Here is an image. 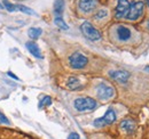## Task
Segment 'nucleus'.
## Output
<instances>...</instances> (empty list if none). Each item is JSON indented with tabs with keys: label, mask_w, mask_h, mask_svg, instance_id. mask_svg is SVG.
I'll return each mask as SVG.
<instances>
[{
	"label": "nucleus",
	"mask_w": 149,
	"mask_h": 139,
	"mask_svg": "<svg viewBox=\"0 0 149 139\" xmlns=\"http://www.w3.org/2000/svg\"><path fill=\"white\" fill-rule=\"evenodd\" d=\"M80 30H81L83 34L91 41H97V40L101 39V33L94 28L90 22H84L80 25Z\"/></svg>",
	"instance_id": "2"
},
{
	"label": "nucleus",
	"mask_w": 149,
	"mask_h": 139,
	"mask_svg": "<svg viewBox=\"0 0 149 139\" xmlns=\"http://www.w3.org/2000/svg\"><path fill=\"white\" fill-rule=\"evenodd\" d=\"M108 15V12L106 10V9H101V10H99L96 14H95V18L96 19H101V18L106 17Z\"/></svg>",
	"instance_id": "19"
},
{
	"label": "nucleus",
	"mask_w": 149,
	"mask_h": 139,
	"mask_svg": "<svg viewBox=\"0 0 149 139\" xmlns=\"http://www.w3.org/2000/svg\"><path fill=\"white\" fill-rule=\"evenodd\" d=\"M146 2H147V5H148V7H149V0H146Z\"/></svg>",
	"instance_id": "24"
},
{
	"label": "nucleus",
	"mask_w": 149,
	"mask_h": 139,
	"mask_svg": "<svg viewBox=\"0 0 149 139\" xmlns=\"http://www.w3.org/2000/svg\"><path fill=\"white\" fill-rule=\"evenodd\" d=\"M117 36L120 41H126L131 38V31L126 26H118L117 29Z\"/></svg>",
	"instance_id": "11"
},
{
	"label": "nucleus",
	"mask_w": 149,
	"mask_h": 139,
	"mask_svg": "<svg viewBox=\"0 0 149 139\" xmlns=\"http://www.w3.org/2000/svg\"><path fill=\"white\" fill-rule=\"evenodd\" d=\"M52 103V99H51V97H48V96H45L42 99H41V102H40V104H39V107L40 108H42V107H45V106H49Z\"/></svg>",
	"instance_id": "18"
},
{
	"label": "nucleus",
	"mask_w": 149,
	"mask_h": 139,
	"mask_svg": "<svg viewBox=\"0 0 149 139\" xmlns=\"http://www.w3.org/2000/svg\"><path fill=\"white\" fill-rule=\"evenodd\" d=\"M120 129L123 131H125L126 133H133L136 129V123L131 120V119H126V120H123L120 122Z\"/></svg>",
	"instance_id": "10"
},
{
	"label": "nucleus",
	"mask_w": 149,
	"mask_h": 139,
	"mask_svg": "<svg viewBox=\"0 0 149 139\" xmlns=\"http://www.w3.org/2000/svg\"><path fill=\"white\" fill-rule=\"evenodd\" d=\"M67 86H68L69 89H71V90H77V89H80V88H81V83H80V81H79L78 78H76V76H70V78L68 79Z\"/></svg>",
	"instance_id": "13"
},
{
	"label": "nucleus",
	"mask_w": 149,
	"mask_h": 139,
	"mask_svg": "<svg viewBox=\"0 0 149 139\" xmlns=\"http://www.w3.org/2000/svg\"><path fill=\"white\" fill-rule=\"evenodd\" d=\"M74 108L79 112H84V111H92L96 107V102L91 97H81V98H77L74 102Z\"/></svg>",
	"instance_id": "1"
},
{
	"label": "nucleus",
	"mask_w": 149,
	"mask_h": 139,
	"mask_svg": "<svg viewBox=\"0 0 149 139\" xmlns=\"http://www.w3.org/2000/svg\"><path fill=\"white\" fill-rule=\"evenodd\" d=\"M115 121H116V113H115V111H113L112 108H109L102 118L94 120L93 124H94V127H96V128H102V127H104V125L112 124Z\"/></svg>",
	"instance_id": "5"
},
{
	"label": "nucleus",
	"mask_w": 149,
	"mask_h": 139,
	"mask_svg": "<svg viewBox=\"0 0 149 139\" xmlns=\"http://www.w3.org/2000/svg\"><path fill=\"white\" fill-rule=\"evenodd\" d=\"M148 28H149V21H148Z\"/></svg>",
	"instance_id": "25"
},
{
	"label": "nucleus",
	"mask_w": 149,
	"mask_h": 139,
	"mask_svg": "<svg viewBox=\"0 0 149 139\" xmlns=\"http://www.w3.org/2000/svg\"><path fill=\"white\" fill-rule=\"evenodd\" d=\"M68 139H80L79 135L77 132H71L69 136H68Z\"/></svg>",
	"instance_id": "21"
},
{
	"label": "nucleus",
	"mask_w": 149,
	"mask_h": 139,
	"mask_svg": "<svg viewBox=\"0 0 149 139\" xmlns=\"http://www.w3.org/2000/svg\"><path fill=\"white\" fill-rule=\"evenodd\" d=\"M88 63V59L86 56H84L80 52H74L69 57V64L74 70L84 69Z\"/></svg>",
	"instance_id": "3"
},
{
	"label": "nucleus",
	"mask_w": 149,
	"mask_h": 139,
	"mask_svg": "<svg viewBox=\"0 0 149 139\" xmlns=\"http://www.w3.org/2000/svg\"><path fill=\"white\" fill-rule=\"evenodd\" d=\"M96 92H97V96L100 99L102 100H108V99H111L112 97L115 96V90L111 86L109 85H104V83H101L97 89H96Z\"/></svg>",
	"instance_id": "6"
},
{
	"label": "nucleus",
	"mask_w": 149,
	"mask_h": 139,
	"mask_svg": "<svg viewBox=\"0 0 149 139\" xmlns=\"http://www.w3.org/2000/svg\"><path fill=\"white\" fill-rule=\"evenodd\" d=\"M25 46H26L28 50L31 52V55H33L36 58H42V55H41V52H40V49H39L37 43H35V42H32V41H29V42H26Z\"/></svg>",
	"instance_id": "12"
},
{
	"label": "nucleus",
	"mask_w": 149,
	"mask_h": 139,
	"mask_svg": "<svg viewBox=\"0 0 149 139\" xmlns=\"http://www.w3.org/2000/svg\"><path fill=\"white\" fill-rule=\"evenodd\" d=\"M129 9H130L129 0H118L117 7H116V10H115V17L118 18V19L125 17L129 13Z\"/></svg>",
	"instance_id": "7"
},
{
	"label": "nucleus",
	"mask_w": 149,
	"mask_h": 139,
	"mask_svg": "<svg viewBox=\"0 0 149 139\" xmlns=\"http://www.w3.org/2000/svg\"><path fill=\"white\" fill-rule=\"evenodd\" d=\"M16 9H19L22 13H25V14H28V15H36L32 9H30V8L25 7V6H22V5H17V6H16Z\"/></svg>",
	"instance_id": "17"
},
{
	"label": "nucleus",
	"mask_w": 149,
	"mask_h": 139,
	"mask_svg": "<svg viewBox=\"0 0 149 139\" xmlns=\"http://www.w3.org/2000/svg\"><path fill=\"white\" fill-rule=\"evenodd\" d=\"M8 75H9L10 78H13V79H15V80H17V81H19V78H17V76H16V75H15L14 73H12V72H8Z\"/></svg>",
	"instance_id": "23"
},
{
	"label": "nucleus",
	"mask_w": 149,
	"mask_h": 139,
	"mask_svg": "<svg viewBox=\"0 0 149 139\" xmlns=\"http://www.w3.org/2000/svg\"><path fill=\"white\" fill-rule=\"evenodd\" d=\"M0 121L3 122V123H9L8 119H7V118L3 115V113H1V112H0Z\"/></svg>",
	"instance_id": "22"
},
{
	"label": "nucleus",
	"mask_w": 149,
	"mask_h": 139,
	"mask_svg": "<svg viewBox=\"0 0 149 139\" xmlns=\"http://www.w3.org/2000/svg\"><path fill=\"white\" fill-rule=\"evenodd\" d=\"M143 7H145V3L142 1H136V2L131 3L129 13L126 15V18L130 19V21H136L138 18L142 15Z\"/></svg>",
	"instance_id": "4"
},
{
	"label": "nucleus",
	"mask_w": 149,
	"mask_h": 139,
	"mask_svg": "<svg viewBox=\"0 0 149 139\" xmlns=\"http://www.w3.org/2000/svg\"><path fill=\"white\" fill-rule=\"evenodd\" d=\"M3 5H5V7H6L9 12H14V10H16V6H13V5H10V3L7 2V1H5Z\"/></svg>",
	"instance_id": "20"
},
{
	"label": "nucleus",
	"mask_w": 149,
	"mask_h": 139,
	"mask_svg": "<svg viewBox=\"0 0 149 139\" xmlns=\"http://www.w3.org/2000/svg\"><path fill=\"white\" fill-rule=\"evenodd\" d=\"M109 75L111 76V79L120 82V83H125L130 78V73L126 71H110Z\"/></svg>",
	"instance_id": "9"
},
{
	"label": "nucleus",
	"mask_w": 149,
	"mask_h": 139,
	"mask_svg": "<svg viewBox=\"0 0 149 139\" xmlns=\"http://www.w3.org/2000/svg\"><path fill=\"white\" fill-rule=\"evenodd\" d=\"M41 29H39V28H31V29H29V32H28V34L29 36L31 38V39H33V40H36L38 39L40 34H41Z\"/></svg>",
	"instance_id": "15"
},
{
	"label": "nucleus",
	"mask_w": 149,
	"mask_h": 139,
	"mask_svg": "<svg viewBox=\"0 0 149 139\" xmlns=\"http://www.w3.org/2000/svg\"><path fill=\"white\" fill-rule=\"evenodd\" d=\"M54 22H55L56 26H58V28L62 29V30H68V29H69V26L65 24V22L63 21V18L62 17H55Z\"/></svg>",
	"instance_id": "16"
},
{
	"label": "nucleus",
	"mask_w": 149,
	"mask_h": 139,
	"mask_svg": "<svg viewBox=\"0 0 149 139\" xmlns=\"http://www.w3.org/2000/svg\"><path fill=\"white\" fill-rule=\"evenodd\" d=\"M63 9H64V0H56L54 3V13L56 17H61Z\"/></svg>",
	"instance_id": "14"
},
{
	"label": "nucleus",
	"mask_w": 149,
	"mask_h": 139,
	"mask_svg": "<svg viewBox=\"0 0 149 139\" xmlns=\"http://www.w3.org/2000/svg\"><path fill=\"white\" fill-rule=\"evenodd\" d=\"M96 0H78V7L84 13H91L96 7Z\"/></svg>",
	"instance_id": "8"
}]
</instances>
